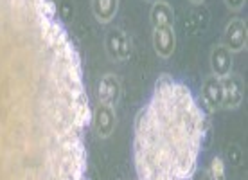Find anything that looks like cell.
I'll return each instance as SVG.
<instances>
[{"instance_id":"6da1fadb","label":"cell","mask_w":248,"mask_h":180,"mask_svg":"<svg viewBox=\"0 0 248 180\" xmlns=\"http://www.w3.org/2000/svg\"><path fill=\"white\" fill-rule=\"evenodd\" d=\"M92 108L54 0H0V180H88Z\"/></svg>"},{"instance_id":"7a4b0ae2","label":"cell","mask_w":248,"mask_h":180,"mask_svg":"<svg viewBox=\"0 0 248 180\" xmlns=\"http://www.w3.org/2000/svg\"><path fill=\"white\" fill-rule=\"evenodd\" d=\"M207 126L191 88L173 76H158L148 105L133 123L139 180H191L198 169Z\"/></svg>"},{"instance_id":"3957f363","label":"cell","mask_w":248,"mask_h":180,"mask_svg":"<svg viewBox=\"0 0 248 180\" xmlns=\"http://www.w3.org/2000/svg\"><path fill=\"white\" fill-rule=\"evenodd\" d=\"M106 54L115 62H126L131 56V40L123 29H110L105 40Z\"/></svg>"},{"instance_id":"277c9868","label":"cell","mask_w":248,"mask_h":180,"mask_svg":"<svg viewBox=\"0 0 248 180\" xmlns=\"http://www.w3.org/2000/svg\"><path fill=\"white\" fill-rule=\"evenodd\" d=\"M90 124L93 126V131L101 137V139H108L115 131V124H117V115H115V108L108 105H95L92 110V121Z\"/></svg>"},{"instance_id":"5b68a950","label":"cell","mask_w":248,"mask_h":180,"mask_svg":"<svg viewBox=\"0 0 248 180\" xmlns=\"http://www.w3.org/2000/svg\"><path fill=\"white\" fill-rule=\"evenodd\" d=\"M248 44V27L247 22L241 18L230 20L223 33V45L234 54V52H241L247 49Z\"/></svg>"},{"instance_id":"8992f818","label":"cell","mask_w":248,"mask_h":180,"mask_svg":"<svg viewBox=\"0 0 248 180\" xmlns=\"http://www.w3.org/2000/svg\"><path fill=\"white\" fill-rule=\"evenodd\" d=\"M221 87H223V105L221 108H229L234 110L243 103V96H245V85L243 80L237 74H232L221 78Z\"/></svg>"},{"instance_id":"52a82bcc","label":"cell","mask_w":248,"mask_h":180,"mask_svg":"<svg viewBox=\"0 0 248 180\" xmlns=\"http://www.w3.org/2000/svg\"><path fill=\"white\" fill-rule=\"evenodd\" d=\"M121 96H123V87H121V81L115 74H105L99 80V85H97V99L103 105L113 106L121 101Z\"/></svg>"},{"instance_id":"ba28073f","label":"cell","mask_w":248,"mask_h":180,"mask_svg":"<svg viewBox=\"0 0 248 180\" xmlns=\"http://www.w3.org/2000/svg\"><path fill=\"white\" fill-rule=\"evenodd\" d=\"M202 101H203L205 108L209 112H216L223 105V87H221V80L216 76H209L205 78L203 85H202Z\"/></svg>"},{"instance_id":"9c48e42d","label":"cell","mask_w":248,"mask_h":180,"mask_svg":"<svg viewBox=\"0 0 248 180\" xmlns=\"http://www.w3.org/2000/svg\"><path fill=\"white\" fill-rule=\"evenodd\" d=\"M153 47L160 58L173 56L176 49V34L173 27H156L153 29Z\"/></svg>"},{"instance_id":"30bf717a","label":"cell","mask_w":248,"mask_h":180,"mask_svg":"<svg viewBox=\"0 0 248 180\" xmlns=\"http://www.w3.org/2000/svg\"><path fill=\"white\" fill-rule=\"evenodd\" d=\"M232 52H230L223 44L219 45H214V49L211 52V70H212V76H216V78H225V76H229L232 72Z\"/></svg>"},{"instance_id":"8fae6325","label":"cell","mask_w":248,"mask_h":180,"mask_svg":"<svg viewBox=\"0 0 248 180\" xmlns=\"http://www.w3.org/2000/svg\"><path fill=\"white\" fill-rule=\"evenodd\" d=\"M149 20H151L153 29H156V27H173L174 25L173 7L169 6L168 2H164V0H156L155 4H153V7H151Z\"/></svg>"},{"instance_id":"7c38bea8","label":"cell","mask_w":248,"mask_h":180,"mask_svg":"<svg viewBox=\"0 0 248 180\" xmlns=\"http://www.w3.org/2000/svg\"><path fill=\"white\" fill-rule=\"evenodd\" d=\"M119 11V0H92V13L101 24H110Z\"/></svg>"},{"instance_id":"4fadbf2b","label":"cell","mask_w":248,"mask_h":180,"mask_svg":"<svg viewBox=\"0 0 248 180\" xmlns=\"http://www.w3.org/2000/svg\"><path fill=\"white\" fill-rule=\"evenodd\" d=\"M207 179L209 180H227L225 179V161L221 157H214L211 166L207 169Z\"/></svg>"},{"instance_id":"5bb4252c","label":"cell","mask_w":248,"mask_h":180,"mask_svg":"<svg viewBox=\"0 0 248 180\" xmlns=\"http://www.w3.org/2000/svg\"><path fill=\"white\" fill-rule=\"evenodd\" d=\"M56 9H58V16H60L62 22L70 20L74 16V2L72 0H60L56 4Z\"/></svg>"},{"instance_id":"9a60e30c","label":"cell","mask_w":248,"mask_h":180,"mask_svg":"<svg viewBox=\"0 0 248 180\" xmlns=\"http://www.w3.org/2000/svg\"><path fill=\"white\" fill-rule=\"evenodd\" d=\"M227 157H229L230 164L239 166V162H241V159H243L241 148H239L237 144H232V146H229V149H227Z\"/></svg>"},{"instance_id":"2e32d148","label":"cell","mask_w":248,"mask_h":180,"mask_svg":"<svg viewBox=\"0 0 248 180\" xmlns=\"http://www.w3.org/2000/svg\"><path fill=\"white\" fill-rule=\"evenodd\" d=\"M225 4H227V7L232 9V11H239V9L245 7L247 0H225Z\"/></svg>"},{"instance_id":"e0dca14e","label":"cell","mask_w":248,"mask_h":180,"mask_svg":"<svg viewBox=\"0 0 248 180\" xmlns=\"http://www.w3.org/2000/svg\"><path fill=\"white\" fill-rule=\"evenodd\" d=\"M191 180H209V179H207V169H205V171H202V173H194Z\"/></svg>"},{"instance_id":"ac0fdd59","label":"cell","mask_w":248,"mask_h":180,"mask_svg":"<svg viewBox=\"0 0 248 180\" xmlns=\"http://www.w3.org/2000/svg\"><path fill=\"white\" fill-rule=\"evenodd\" d=\"M192 4H202V2H203V0H191Z\"/></svg>"},{"instance_id":"d6986e66","label":"cell","mask_w":248,"mask_h":180,"mask_svg":"<svg viewBox=\"0 0 248 180\" xmlns=\"http://www.w3.org/2000/svg\"><path fill=\"white\" fill-rule=\"evenodd\" d=\"M149 2H156V0H149Z\"/></svg>"}]
</instances>
